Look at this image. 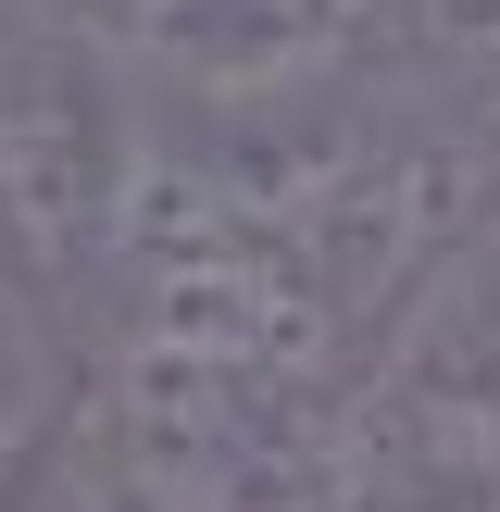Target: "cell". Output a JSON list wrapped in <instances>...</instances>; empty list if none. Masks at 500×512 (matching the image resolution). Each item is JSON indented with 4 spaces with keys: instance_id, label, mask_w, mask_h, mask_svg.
<instances>
[{
    "instance_id": "obj_1",
    "label": "cell",
    "mask_w": 500,
    "mask_h": 512,
    "mask_svg": "<svg viewBox=\"0 0 500 512\" xmlns=\"http://www.w3.org/2000/svg\"><path fill=\"white\" fill-rule=\"evenodd\" d=\"M125 113H113V50L63 13H0V213L25 263L75 275L125 225Z\"/></svg>"
},
{
    "instance_id": "obj_2",
    "label": "cell",
    "mask_w": 500,
    "mask_h": 512,
    "mask_svg": "<svg viewBox=\"0 0 500 512\" xmlns=\"http://www.w3.org/2000/svg\"><path fill=\"white\" fill-rule=\"evenodd\" d=\"M313 512H500V388L450 363H400L325 438Z\"/></svg>"
},
{
    "instance_id": "obj_3",
    "label": "cell",
    "mask_w": 500,
    "mask_h": 512,
    "mask_svg": "<svg viewBox=\"0 0 500 512\" xmlns=\"http://www.w3.org/2000/svg\"><path fill=\"white\" fill-rule=\"evenodd\" d=\"M363 0H125L113 50L200 100H300L350 63Z\"/></svg>"
},
{
    "instance_id": "obj_4",
    "label": "cell",
    "mask_w": 500,
    "mask_h": 512,
    "mask_svg": "<svg viewBox=\"0 0 500 512\" xmlns=\"http://www.w3.org/2000/svg\"><path fill=\"white\" fill-rule=\"evenodd\" d=\"M25 425H38V363H25V338L0 325V475L25 463Z\"/></svg>"
},
{
    "instance_id": "obj_5",
    "label": "cell",
    "mask_w": 500,
    "mask_h": 512,
    "mask_svg": "<svg viewBox=\"0 0 500 512\" xmlns=\"http://www.w3.org/2000/svg\"><path fill=\"white\" fill-rule=\"evenodd\" d=\"M425 13H438L450 38H475V50H500V0H425Z\"/></svg>"
}]
</instances>
